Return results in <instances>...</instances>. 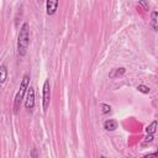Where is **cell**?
<instances>
[{"instance_id": "6da1fadb", "label": "cell", "mask_w": 158, "mask_h": 158, "mask_svg": "<svg viewBox=\"0 0 158 158\" xmlns=\"http://www.w3.org/2000/svg\"><path fill=\"white\" fill-rule=\"evenodd\" d=\"M28 43H30V26L27 22H25L21 26L19 36H17V52L20 57H23L26 54Z\"/></svg>"}, {"instance_id": "7a4b0ae2", "label": "cell", "mask_w": 158, "mask_h": 158, "mask_svg": "<svg viewBox=\"0 0 158 158\" xmlns=\"http://www.w3.org/2000/svg\"><path fill=\"white\" fill-rule=\"evenodd\" d=\"M28 84H30V77L28 75H23L22 80H21V84H20V88H19L16 95H15V99H14V112L15 114H17L19 112V109L21 107V104H22L25 93L28 89Z\"/></svg>"}, {"instance_id": "3957f363", "label": "cell", "mask_w": 158, "mask_h": 158, "mask_svg": "<svg viewBox=\"0 0 158 158\" xmlns=\"http://www.w3.org/2000/svg\"><path fill=\"white\" fill-rule=\"evenodd\" d=\"M42 106H43V111L46 112L48 106H49V101H51V85H49V80L46 79L43 83V93H42Z\"/></svg>"}, {"instance_id": "277c9868", "label": "cell", "mask_w": 158, "mask_h": 158, "mask_svg": "<svg viewBox=\"0 0 158 158\" xmlns=\"http://www.w3.org/2000/svg\"><path fill=\"white\" fill-rule=\"evenodd\" d=\"M25 107L31 112L35 107V90L32 86L28 88V91H27V95H26V99H25Z\"/></svg>"}, {"instance_id": "5b68a950", "label": "cell", "mask_w": 158, "mask_h": 158, "mask_svg": "<svg viewBox=\"0 0 158 158\" xmlns=\"http://www.w3.org/2000/svg\"><path fill=\"white\" fill-rule=\"evenodd\" d=\"M59 0H46V12L47 15H54L58 9Z\"/></svg>"}, {"instance_id": "8992f818", "label": "cell", "mask_w": 158, "mask_h": 158, "mask_svg": "<svg viewBox=\"0 0 158 158\" xmlns=\"http://www.w3.org/2000/svg\"><path fill=\"white\" fill-rule=\"evenodd\" d=\"M104 128H105L106 131H114V130L117 128V122H116L115 120L109 118V120H106V121L104 122Z\"/></svg>"}, {"instance_id": "52a82bcc", "label": "cell", "mask_w": 158, "mask_h": 158, "mask_svg": "<svg viewBox=\"0 0 158 158\" xmlns=\"http://www.w3.org/2000/svg\"><path fill=\"white\" fill-rule=\"evenodd\" d=\"M7 78V68L5 64H0V84L5 83Z\"/></svg>"}, {"instance_id": "ba28073f", "label": "cell", "mask_w": 158, "mask_h": 158, "mask_svg": "<svg viewBox=\"0 0 158 158\" xmlns=\"http://www.w3.org/2000/svg\"><path fill=\"white\" fill-rule=\"evenodd\" d=\"M125 72H126V69H125V68H116V69H114V70L110 73V78L121 77V75H123V74H125Z\"/></svg>"}, {"instance_id": "9c48e42d", "label": "cell", "mask_w": 158, "mask_h": 158, "mask_svg": "<svg viewBox=\"0 0 158 158\" xmlns=\"http://www.w3.org/2000/svg\"><path fill=\"white\" fill-rule=\"evenodd\" d=\"M157 15H158V12H157V11H153V12H152V21H151V26H152V28H153L154 31H157V28H158V26H157Z\"/></svg>"}, {"instance_id": "30bf717a", "label": "cell", "mask_w": 158, "mask_h": 158, "mask_svg": "<svg viewBox=\"0 0 158 158\" xmlns=\"http://www.w3.org/2000/svg\"><path fill=\"white\" fill-rule=\"evenodd\" d=\"M156 130H157V121H156V120L152 121V123L146 127V132H147V133H154Z\"/></svg>"}, {"instance_id": "8fae6325", "label": "cell", "mask_w": 158, "mask_h": 158, "mask_svg": "<svg viewBox=\"0 0 158 158\" xmlns=\"http://www.w3.org/2000/svg\"><path fill=\"white\" fill-rule=\"evenodd\" d=\"M137 90L141 91V93H143V94H148V93H149V88L146 86V85H142V84L137 86Z\"/></svg>"}, {"instance_id": "7c38bea8", "label": "cell", "mask_w": 158, "mask_h": 158, "mask_svg": "<svg viewBox=\"0 0 158 158\" xmlns=\"http://www.w3.org/2000/svg\"><path fill=\"white\" fill-rule=\"evenodd\" d=\"M101 107H102V114H107V112H110V111H111V107H110V105L102 104V105H101Z\"/></svg>"}, {"instance_id": "4fadbf2b", "label": "cell", "mask_w": 158, "mask_h": 158, "mask_svg": "<svg viewBox=\"0 0 158 158\" xmlns=\"http://www.w3.org/2000/svg\"><path fill=\"white\" fill-rule=\"evenodd\" d=\"M153 138H154V137H153V133H148V135L146 136V138H144V142H146V143H147V142L151 143V142H153Z\"/></svg>"}, {"instance_id": "5bb4252c", "label": "cell", "mask_w": 158, "mask_h": 158, "mask_svg": "<svg viewBox=\"0 0 158 158\" xmlns=\"http://www.w3.org/2000/svg\"><path fill=\"white\" fill-rule=\"evenodd\" d=\"M138 5H141V6H142V7L144 9V10H148V9H149V6H148V4H147V2L144 1V0H141V1L138 2Z\"/></svg>"}, {"instance_id": "9a60e30c", "label": "cell", "mask_w": 158, "mask_h": 158, "mask_svg": "<svg viewBox=\"0 0 158 158\" xmlns=\"http://www.w3.org/2000/svg\"><path fill=\"white\" fill-rule=\"evenodd\" d=\"M38 1H43V0H38Z\"/></svg>"}]
</instances>
